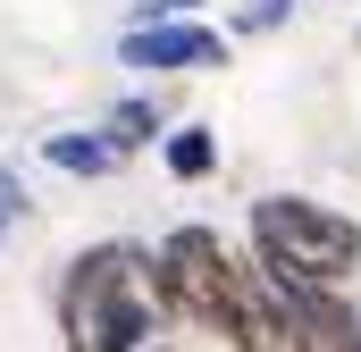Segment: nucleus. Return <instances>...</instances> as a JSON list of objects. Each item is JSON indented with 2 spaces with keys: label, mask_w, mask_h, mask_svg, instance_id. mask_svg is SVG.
I'll list each match as a JSON object with an SVG mask.
<instances>
[{
  "label": "nucleus",
  "mask_w": 361,
  "mask_h": 352,
  "mask_svg": "<svg viewBox=\"0 0 361 352\" xmlns=\"http://www.w3.org/2000/svg\"><path fill=\"white\" fill-rule=\"evenodd\" d=\"M169 302L152 285V252L135 244H85L59 277V336L68 352H143L160 344Z\"/></svg>",
  "instance_id": "1"
},
{
  "label": "nucleus",
  "mask_w": 361,
  "mask_h": 352,
  "mask_svg": "<svg viewBox=\"0 0 361 352\" xmlns=\"http://www.w3.org/2000/svg\"><path fill=\"white\" fill-rule=\"evenodd\" d=\"M252 252L269 277L294 285H353L361 277V227L328 201H302V193H261L252 201Z\"/></svg>",
  "instance_id": "2"
},
{
  "label": "nucleus",
  "mask_w": 361,
  "mask_h": 352,
  "mask_svg": "<svg viewBox=\"0 0 361 352\" xmlns=\"http://www.w3.org/2000/svg\"><path fill=\"white\" fill-rule=\"evenodd\" d=\"M152 285H160L169 319L202 327V336H235V319L252 302V268L235 260L210 227H169L152 244Z\"/></svg>",
  "instance_id": "3"
},
{
  "label": "nucleus",
  "mask_w": 361,
  "mask_h": 352,
  "mask_svg": "<svg viewBox=\"0 0 361 352\" xmlns=\"http://www.w3.org/2000/svg\"><path fill=\"white\" fill-rule=\"evenodd\" d=\"M227 51L235 42L202 17H126V34H118V68H135V76H210V68H227Z\"/></svg>",
  "instance_id": "4"
},
{
  "label": "nucleus",
  "mask_w": 361,
  "mask_h": 352,
  "mask_svg": "<svg viewBox=\"0 0 361 352\" xmlns=\"http://www.w3.org/2000/svg\"><path fill=\"white\" fill-rule=\"evenodd\" d=\"M269 285L294 310V327H302V352H361V310L345 302V285H294V277H269Z\"/></svg>",
  "instance_id": "5"
},
{
  "label": "nucleus",
  "mask_w": 361,
  "mask_h": 352,
  "mask_svg": "<svg viewBox=\"0 0 361 352\" xmlns=\"http://www.w3.org/2000/svg\"><path fill=\"white\" fill-rule=\"evenodd\" d=\"M227 352H302V327H294V310L277 302V285L261 277V268H252V302H244Z\"/></svg>",
  "instance_id": "6"
},
{
  "label": "nucleus",
  "mask_w": 361,
  "mask_h": 352,
  "mask_svg": "<svg viewBox=\"0 0 361 352\" xmlns=\"http://www.w3.org/2000/svg\"><path fill=\"white\" fill-rule=\"evenodd\" d=\"M42 160H51L59 176H85V184H101V176L126 168V160L109 151V134H101V126H51V134H42Z\"/></svg>",
  "instance_id": "7"
},
{
  "label": "nucleus",
  "mask_w": 361,
  "mask_h": 352,
  "mask_svg": "<svg viewBox=\"0 0 361 352\" xmlns=\"http://www.w3.org/2000/svg\"><path fill=\"white\" fill-rule=\"evenodd\" d=\"M152 151H160V168L177 176V184H202V176H219V134H210L202 118H185V126H177V118H169Z\"/></svg>",
  "instance_id": "8"
},
{
  "label": "nucleus",
  "mask_w": 361,
  "mask_h": 352,
  "mask_svg": "<svg viewBox=\"0 0 361 352\" xmlns=\"http://www.w3.org/2000/svg\"><path fill=\"white\" fill-rule=\"evenodd\" d=\"M160 126H169L160 92H126V101H109V118H101V134H109V151H118V160L152 151V143H160Z\"/></svg>",
  "instance_id": "9"
},
{
  "label": "nucleus",
  "mask_w": 361,
  "mask_h": 352,
  "mask_svg": "<svg viewBox=\"0 0 361 352\" xmlns=\"http://www.w3.org/2000/svg\"><path fill=\"white\" fill-rule=\"evenodd\" d=\"M294 8H302V0H235V17H227V42H261V34H277Z\"/></svg>",
  "instance_id": "10"
},
{
  "label": "nucleus",
  "mask_w": 361,
  "mask_h": 352,
  "mask_svg": "<svg viewBox=\"0 0 361 352\" xmlns=\"http://www.w3.org/2000/svg\"><path fill=\"white\" fill-rule=\"evenodd\" d=\"M193 8H202V0H143L135 17H193Z\"/></svg>",
  "instance_id": "11"
},
{
  "label": "nucleus",
  "mask_w": 361,
  "mask_h": 352,
  "mask_svg": "<svg viewBox=\"0 0 361 352\" xmlns=\"http://www.w3.org/2000/svg\"><path fill=\"white\" fill-rule=\"evenodd\" d=\"M143 352H177V344H143Z\"/></svg>",
  "instance_id": "12"
},
{
  "label": "nucleus",
  "mask_w": 361,
  "mask_h": 352,
  "mask_svg": "<svg viewBox=\"0 0 361 352\" xmlns=\"http://www.w3.org/2000/svg\"><path fill=\"white\" fill-rule=\"evenodd\" d=\"M353 42H361V25H353Z\"/></svg>",
  "instance_id": "13"
}]
</instances>
